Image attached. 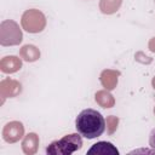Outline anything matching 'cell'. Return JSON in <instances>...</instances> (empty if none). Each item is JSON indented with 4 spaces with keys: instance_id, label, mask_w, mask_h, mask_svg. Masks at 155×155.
Returning a JSON list of instances; mask_svg holds the SVG:
<instances>
[{
    "instance_id": "obj_3",
    "label": "cell",
    "mask_w": 155,
    "mask_h": 155,
    "mask_svg": "<svg viewBox=\"0 0 155 155\" xmlns=\"http://www.w3.org/2000/svg\"><path fill=\"white\" fill-rule=\"evenodd\" d=\"M87 154H99V155H119V150L110 142H97L88 150Z\"/></svg>"
},
{
    "instance_id": "obj_4",
    "label": "cell",
    "mask_w": 155,
    "mask_h": 155,
    "mask_svg": "<svg viewBox=\"0 0 155 155\" xmlns=\"http://www.w3.org/2000/svg\"><path fill=\"white\" fill-rule=\"evenodd\" d=\"M149 145L153 148V150L155 153V128H153L149 134Z\"/></svg>"
},
{
    "instance_id": "obj_1",
    "label": "cell",
    "mask_w": 155,
    "mask_h": 155,
    "mask_svg": "<svg viewBox=\"0 0 155 155\" xmlns=\"http://www.w3.org/2000/svg\"><path fill=\"white\" fill-rule=\"evenodd\" d=\"M78 133L87 139H93L103 134L105 130V120L103 115L91 108L84 109L79 113L75 120Z\"/></svg>"
},
{
    "instance_id": "obj_2",
    "label": "cell",
    "mask_w": 155,
    "mask_h": 155,
    "mask_svg": "<svg viewBox=\"0 0 155 155\" xmlns=\"http://www.w3.org/2000/svg\"><path fill=\"white\" fill-rule=\"evenodd\" d=\"M82 147V138L79 133H71L53 140L46 148L47 155H71Z\"/></svg>"
}]
</instances>
